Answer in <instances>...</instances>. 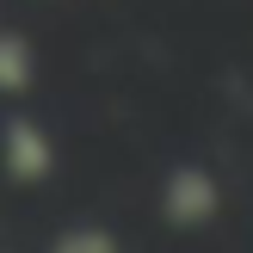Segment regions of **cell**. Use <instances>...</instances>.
I'll use <instances>...</instances> for the list:
<instances>
[{"instance_id":"obj_2","label":"cell","mask_w":253,"mask_h":253,"mask_svg":"<svg viewBox=\"0 0 253 253\" xmlns=\"http://www.w3.org/2000/svg\"><path fill=\"white\" fill-rule=\"evenodd\" d=\"M0 167H6L19 185H37V179H49V167H56V148H49V136L37 130V124L12 118L6 130H0Z\"/></svg>"},{"instance_id":"obj_4","label":"cell","mask_w":253,"mask_h":253,"mask_svg":"<svg viewBox=\"0 0 253 253\" xmlns=\"http://www.w3.org/2000/svg\"><path fill=\"white\" fill-rule=\"evenodd\" d=\"M49 253H118V241H111V235H99V229H68Z\"/></svg>"},{"instance_id":"obj_1","label":"cell","mask_w":253,"mask_h":253,"mask_svg":"<svg viewBox=\"0 0 253 253\" xmlns=\"http://www.w3.org/2000/svg\"><path fill=\"white\" fill-rule=\"evenodd\" d=\"M216 210H222V192H216V179L204 167H179V173L161 179V216L173 229H204Z\"/></svg>"},{"instance_id":"obj_3","label":"cell","mask_w":253,"mask_h":253,"mask_svg":"<svg viewBox=\"0 0 253 253\" xmlns=\"http://www.w3.org/2000/svg\"><path fill=\"white\" fill-rule=\"evenodd\" d=\"M31 86V49L12 31H0V93H25Z\"/></svg>"}]
</instances>
